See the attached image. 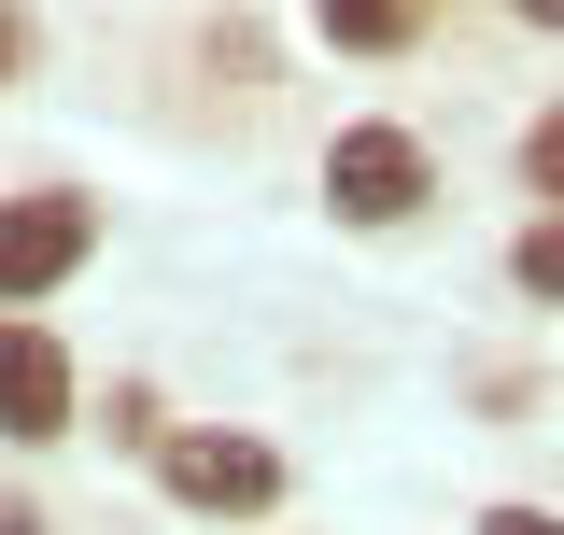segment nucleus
Instances as JSON below:
<instances>
[{
    "instance_id": "nucleus-1",
    "label": "nucleus",
    "mask_w": 564,
    "mask_h": 535,
    "mask_svg": "<svg viewBox=\"0 0 564 535\" xmlns=\"http://www.w3.org/2000/svg\"><path fill=\"white\" fill-rule=\"evenodd\" d=\"M155 479H170V507L254 522V507L282 493V451H269V437H212V423H184V437H155Z\"/></svg>"
},
{
    "instance_id": "nucleus-2",
    "label": "nucleus",
    "mask_w": 564,
    "mask_h": 535,
    "mask_svg": "<svg viewBox=\"0 0 564 535\" xmlns=\"http://www.w3.org/2000/svg\"><path fill=\"white\" fill-rule=\"evenodd\" d=\"M325 198H339V226H410L437 198V170H423L410 128H339L325 141Z\"/></svg>"
},
{
    "instance_id": "nucleus-3",
    "label": "nucleus",
    "mask_w": 564,
    "mask_h": 535,
    "mask_svg": "<svg viewBox=\"0 0 564 535\" xmlns=\"http://www.w3.org/2000/svg\"><path fill=\"white\" fill-rule=\"evenodd\" d=\"M99 254V198H0V310L14 296H43V282H70V268Z\"/></svg>"
},
{
    "instance_id": "nucleus-4",
    "label": "nucleus",
    "mask_w": 564,
    "mask_h": 535,
    "mask_svg": "<svg viewBox=\"0 0 564 535\" xmlns=\"http://www.w3.org/2000/svg\"><path fill=\"white\" fill-rule=\"evenodd\" d=\"M0 437H70V352L43 325H0Z\"/></svg>"
},
{
    "instance_id": "nucleus-5",
    "label": "nucleus",
    "mask_w": 564,
    "mask_h": 535,
    "mask_svg": "<svg viewBox=\"0 0 564 535\" xmlns=\"http://www.w3.org/2000/svg\"><path fill=\"white\" fill-rule=\"evenodd\" d=\"M325 43H339V57H410L423 14H410V0H339V14H325Z\"/></svg>"
},
{
    "instance_id": "nucleus-6",
    "label": "nucleus",
    "mask_w": 564,
    "mask_h": 535,
    "mask_svg": "<svg viewBox=\"0 0 564 535\" xmlns=\"http://www.w3.org/2000/svg\"><path fill=\"white\" fill-rule=\"evenodd\" d=\"M508 282H522L536 310H564V211H536V226H522V254H508Z\"/></svg>"
},
{
    "instance_id": "nucleus-7",
    "label": "nucleus",
    "mask_w": 564,
    "mask_h": 535,
    "mask_svg": "<svg viewBox=\"0 0 564 535\" xmlns=\"http://www.w3.org/2000/svg\"><path fill=\"white\" fill-rule=\"evenodd\" d=\"M522 184H536V198L564 211V99H551V113H536V128H522Z\"/></svg>"
},
{
    "instance_id": "nucleus-8",
    "label": "nucleus",
    "mask_w": 564,
    "mask_h": 535,
    "mask_svg": "<svg viewBox=\"0 0 564 535\" xmlns=\"http://www.w3.org/2000/svg\"><path fill=\"white\" fill-rule=\"evenodd\" d=\"M480 535H564L551 507H480Z\"/></svg>"
},
{
    "instance_id": "nucleus-9",
    "label": "nucleus",
    "mask_w": 564,
    "mask_h": 535,
    "mask_svg": "<svg viewBox=\"0 0 564 535\" xmlns=\"http://www.w3.org/2000/svg\"><path fill=\"white\" fill-rule=\"evenodd\" d=\"M14 70H29V14H0V85H14Z\"/></svg>"
},
{
    "instance_id": "nucleus-10",
    "label": "nucleus",
    "mask_w": 564,
    "mask_h": 535,
    "mask_svg": "<svg viewBox=\"0 0 564 535\" xmlns=\"http://www.w3.org/2000/svg\"><path fill=\"white\" fill-rule=\"evenodd\" d=\"M0 535H43V522H29V507H0Z\"/></svg>"
}]
</instances>
